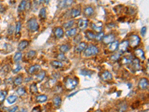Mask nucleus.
Instances as JSON below:
<instances>
[{
  "mask_svg": "<svg viewBox=\"0 0 149 112\" xmlns=\"http://www.w3.org/2000/svg\"><path fill=\"white\" fill-rule=\"evenodd\" d=\"M27 27L31 32H37L39 28L37 19L34 18V17L31 18L27 23Z\"/></svg>",
  "mask_w": 149,
  "mask_h": 112,
  "instance_id": "nucleus-1",
  "label": "nucleus"
},
{
  "mask_svg": "<svg viewBox=\"0 0 149 112\" xmlns=\"http://www.w3.org/2000/svg\"><path fill=\"white\" fill-rule=\"evenodd\" d=\"M98 52H99V50L95 46H94V45H90L85 49L84 55L86 57H91V56H94L95 55H97Z\"/></svg>",
  "mask_w": 149,
  "mask_h": 112,
  "instance_id": "nucleus-2",
  "label": "nucleus"
},
{
  "mask_svg": "<svg viewBox=\"0 0 149 112\" xmlns=\"http://www.w3.org/2000/svg\"><path fill=\"white\" fill-rule=\"evenodd\" d=\"M128 43H129V45L135 48L140 43V38L139 36H137L136 34H131L130 37H129V40H128Z\"/></svg>",
  "mask_w": 149,
  "mask_h": 112,
  "instance_id": "nucleus-3",
  "label": "nucleus"
},
{
  "mask_svg": "<svg viewBox=\"0 0 149 112\" xmlns=\"http://www.w3.org/2000/svg\"><path fill=\"white\" fill-rule=\"evenodd\" d=\"M78 81L76 79H67V80L66 81V84H65V86L66 88L69 90H72L73 89H75V87L78 85Z\"/></svg>",
  "mask_w": 149,
  "mask_h": 112,
  "instance_id": "nucleus-4",
  "label": "nucleus"
},
{
  "mask_svg": "<svg viewBox=\"0 0 149 112\" xmlns=\"http://www.w3.org/2000/svg\"><path fill=\"white\" fill-rule=\"evenodd\" d=\"M128 46H129V43H128V40H124L122 41L120 44H118V51L120 53H124L127 50L128 48Z\"/></svg>",
  "mask_w": 149,
  "mask_h": 112,
  "instance_id": "nucleus-5",
  "label": "nucleus"
},
{
  "mask_svg": "<svg viewBox=\"0 0 149 112\" xmlns=\"http://www.w3.org/2000/svg\"><path fill=\"white\" fill-rule=\"evenodd\" d=\"M139 87L142 90H146L148 88V80L146 78H142L139 81Z\"/></svg>",
  "mask_w": 149,
  "mask_h": 112,
  "instance_id": "nucleus-6",
  "label": "nucleus"
},
{
  "mask_svg": "<svg viewBox=\"0 0 149 112\" xmlns=\"http://www.w3.org/2000/svg\"><path fill=\"white\" fill-rule=\"evenodd\" d=\"M102 40H103V43L104 44H109V43H112L113 41L115 40V35L113 34H108V35L104 36Z\"/></svg>",
  "mask_w": 149,
  "mask_h": 112,
  "instance_id": "nucleus-7",
  "label": "nucleus"
},
{
  "mask_svg": "<svg viewBox=\"0 0 149 112\" xmlns=\"http://www.w3.org/2000/svg\"><path fill=\"white\" fill-rule=\"evenodd\" d=\"M88 23L89 21L87 20H85V19H80L78 22V27L81 30H84L85 29L87 25H88Z\"/></svg>",
  "mask_w": 149,
  "mask_h": 112,
  "instance_id": "nucleus-8",
  "label": "nucleus"
},
{
  "mask_svg": "<svg viewBox=\"0 0 149 112\" xmlns=\"http://www.w3.org/2000/svg\"><path fill=\"white\" fill-rule=\"evenodd\" d=\"M135 54V56L138 58V59H140L142 61H144L145 59V53L143 52L142 49H138L135 51L134 52Z\"/></svg>",
  "mask_w": 149,
  "mask_h": 112,
  "instance_id": "nucleus-9",
  "label": "nucleus"
},
{
  "mask_svg": "<svg viewBox=\"0 0 149 112\" xmlns=\"http://www.w3.org/2000/svg\"><path fill=\"white\" fill-rule=\"evenodd\" d=\"M94 13H95L94 8L90 7V6L85 8L84 11V16H88V17L93 16V15L94 14Z\"/></svg>",
  "mask_w": 149,
  "mask_h": 112,
  "instance_id": "nucleus-10",
  "label": "nucleus"
},
{
  "mask_svg": "<svg viewBox=\"0 0 149 112\" xmlns=\"http://www.w3.org/2000/svg\"><path fill=\"white\" fill-rule=\"evenodd\" d=\"M118 40H114L112 43H109V46H108V49L110 50V52H115L116 49H118Z\"/></svg>",
  "mask_w": 149,
  "mask_h": 112,
  "instance_id": "nucleus-11",
  "label": "nucleus"
},
{
  "mask_svg": "<svg viewBox=\"0 0 149 112\" xmlns=\"http://www.w3.org/2000/svg\"><path fill=\"white\" fill-rule=\"evenodd\" d=\"M101 77H102V80L105 81H110L113 79V76H112V74H111L110 72H108V71H105V72H103L102 74V76H101Z\"/></svg>",
  "mask_w": 149,
  "mask_h": 112,
  "instance_id": "nucleus-12",
  "label": "nucleus"
},
{
  "mask_svg": "<svg viewBox=\"0 0 149 112\" xmlns=\"http://www.w3.org/2000/svg\"><path fill=\"white\" fill-rule=\"evenodd\" d=\"M40 69H41V67L39 66V64H35V65H34V66H32V67L28 69V72L30 75H33V74H34L35 72H38Z\"/></svg>",
  "mask_w": 149,
  "mask_h": 112,
  "instance_id": "nucleus-13",
  "label": "nucleus"
},
{
  "mask_svg": "<svg viewBox=\"0 0 149 112\" xmlns=\"http://www.w3.org/2000/svg\"><path fill=\"white\" fill-rule=\"evenodd\" d=\"M86 47V43L85 42H81V43H79L76 46V47L75 49V52H82L83 50H84Z\"/></svg>",
  "mask_w": 149,
  "mask_h": 112,
  "instance_id": "nucleus-14",
  "label": "nucleus"
},
{
  "mask_svg": "<svg viewBox=\"0 0 149 112\" xmlns=\"http://www.w3.org/2000/svg\"><path fill=\"white\" fill-rule=\"evenodd\" d=\"M28 40H23L21 42H19V43L18 44V50L19 51H23L28 46Z\"/></svg>",
  "mask_w": 149,
  "mask_h": 112,
  "instance_id": "nucleus-15",
  "label": "nucleus"
},
{
  "mask_svg": "<svg viewBox=\"0 0 149 112\" xmlns=\"http://www.w3.org/2000/svg\"><path fill=\"white\" fill-rule=\"evenodd\" d=\"M55 35L56 36V38H61L64 34V32H63V29L61 27H57L55 29Z\"/></svg>",
  "mask_w": 149,
  "mask_h": 112,
  "instance_id": "nucleus-16",
  "label": "nucleus"
},
{
  "mask_svg": "<svg viewBox=\"0 0 149 112\" xmlns=\"http://www.w3.org/2000/svg\"><path fill=\"white\" fill-rule=\"evenodd\" d=\"M81 14V11L80 9H77V8H72L70 12V16L72 18H76L78 16H80V14Z\"/></svg>",
  "mask_w": 149,
  "mask_h": 112,
  "instance_id": "nucleus-17",
  "label": "nucleus"
},
{
  "mask_svg": "<svg viewBox=\"0 0 149 112\" xmlns=\"http://www.w3.org/2000/svg\"><path fill=\"white\" fill-rule=\"evenodd\" d=\"M62 102V100H61V97L59 96H55V98L53 99V105H55V107L56 108H58L61 106Z\"/></svg>",
  "mask_w": 149,
  "mask_h": 112,
  "instance_id": "nucleus-18",
  "label": "nucleus"
},
{
  "mask_svg": "<svg viewBox=\"0 0 149 112\" xmlns=\"http://www.w3.org/2000/svg\"><path fill=\"white\" fill-rule=\"evenodd\" d=\"M133 58L131 56H129V57H124L122 58V64H125V65H131L132 64V61H133Z\"/></svg>",
  "mask_w": 149,
  "mask_h": 112,
  "instance_id": "nucleus-19",
  "label": "nucleus"
},
{
  "mask_svg": "<svg viewBox=\"0 0 149 112\" xmlns=\"http://www.w3.org/2000/svg\"><path fill=\"white\" fill-rule=\"evenodd\" d=\"M77 34V29L76 28H72L70 29L69 30H67L66 32V35L69 38L70 37H73V36H75Z\"/></svg>",
  "mask_w": 149,
  "mask_h": 112,
  "instance_id": "nucleus-20",
  "label": "nucleus"
},
{
  "mask_svg": "<svg viewBox=\"0 0 149 112\" xmlns=\"http://www.w3.org/2000/svg\"><path fill=\"white\" fill-rule=\"evenodd\" d=\"M85 37L87 40H93L95 38V34H94V32L92 31H86L85 32Z\"/></svg>",
  "mask_w": 149,
  "mask_h": 112,
  "instance_id": "nucleus-21",
  "label": "nucleus"
},
{
  "mask_svg": "<svg viewBox=\"0 0 149 112\" xmlns=\"http://www.w3.org/2000/svg\"><path fill=\"white\" fill-rule=\"evenodd\" d=\"M25 7H26V0H22L18 6V8H17L18 12L20 13V12L24 11V10L25 9Z\"/></svg>",
  "mask_w": 149,
  "mask_h": 112,
  "instance_id": "nucleus-22",
  "label": "nucleus"
},
{
  "mask_svg": "<svg viewBox=\"0 0 149 112\" xmlns=\"http://www.w3.org/2000/svg\"><path fill=\"white\" fill-rule=\"evenodd\" d=\"M48 99V97L46 95H39L36 97V100L37 102L42 103V102H46Z\"/></svg>",
  "mask_w": 149,
  "mask_h": 112,
  "instance_id": "nucleus-23",
  "label": "nucleus"
},
{
  "mask_svg": "<svg viewBox=\"0 0 149 112\" xmlns=\"http://www.w3.org/2000/svg\"><path fill=\"white\" fill-rule=\"evenodd\" d=\"M132 65H133V67L134 70H140V61L138 59H133V61H132Z\"/></svg>",
  "mask_w": 149,
  "mask_h": 112,
  "instance_id": "nucleus-24",
  "label": "nucleus"
},
{
  "mask_svg": "<svg viewBox=\"0 0 149 112\" xmlns=\"http://www.w3.org/2000/svg\"><path fill=\"white\" fill-rule=\"evenodd\" d=\"M39 16L41 20H44L46 17V8H42L39 13Z\"/></svg>",
  "mask_w": 149,
  "mask_h": 112,
  "instance_id": "nucleus-25",
  "label": "nucleus"
},
{
  "mask_svg": "<svg viewBox=\"0 0 149 112\" xmlns=\"http://www.w3.org/2000/svg\"><path fill=\"white\" fill-rule=\"evenodd\" d=\"M51 64L53 67H55L56 69H58V68H61L63 67V64L60 62V61H52L51 62Z\"/></svg>",
  "mask_w": 149,
  "mask_h": 112,
  "instance_id": "nucleus-26",
  "label": "nucleus"
},
{
  "mask_svg": "<svg viewBox=\"0 0 149 112\" xmlns=\"http://www.w3.org/2000/svg\"><path fill=\"white\" fill-rule=\"evenodd\" d=\"M22 57H23V55H22V53L20 52H16V54L14 55V61L16 62V63L19 62L22 60Z\"/></svg>",
  "mask_w": 149,
  "mask_h": 112,
  "instance_id": "nucleus-27",
  "label": "nucleus"
},
{
  "mask_svg": "<svg viewBox=\"0 0 149 112\" xmlns=\"http://www.w3.org/2000/svg\"><path fill=\"white\" fill-rule=\"evenodd\" d=\"M7 101L9 104H14V102H16L17 101V96H14V95L9 96L7 99Z\"/></svg>",
  "mask_w": 149,
  "mask_h": 112,
  "instance_id": "nucleus-28",
  "label": "nucleus"
},
{
  "mask_svg": "<svg viewBox=\"0 0 149 112\" xmlns=\"http://www.w3.org/2000/svg\"><path fill=\"white\" fill-rule=\"evenodd\" d=\"M127 103H126L125 102H121L120 104L118 105V110L119 111H125L126 109H127Z\"/></svg>",
  "mask_w": 149,
  "mask_h": 112,
  "instance_id": "nucleus-29",
  "label": "nucleus"
},
{
  "mask_svg": "<svg viewBox=\"0 0 149 112\" xmlns=\"http://www.w3.org/2000/svg\"><path fill=\"white\" fill-rule=\"evenodd\" d=\"M23 81V78L22 76H17L16 79L14 81V84L16 85V86H18V85H20L22 84V82Z\"/></svg>",
  "mask_w": 149,
  "mask_h": 112,
  "instance_id": "nucleus-30",
  "label": "nucleus"
},
{
  "mask_svg": "<svg viewBox=\"0 0 149 112\" xmlns=\"http://www.w3.org/2000/svg\"><path fill=\"white\" fill-rule=\"evenodd\" d=\"M45 76H46V72L45 71H40V72L36 76V79L38 81H42L44 78H45Z\"/></svg>",
  "mask_w": 149,
  "mask_h": 112,
  "instance_id": "nucleus-31",
  "label": "nucleus"
},
{
  "mask_svg": "<svg viewBox=\"0 0 149 112\" xmlns=\"http://www.w3.org/2000/svg\"><path fill=\"white\" fill-rule=\"evenodd\" d=\"M59 49H60V52L61 53H66L70 49V46L69 45H62V46H61Z\"/></svg>",
  "mask_w": 149,
  "mask_h": 112,
  "instance_id": "nucleus-32",
  "label": "nucleus"
},
{
  "mask_svg": "<svg viewBox=\"0 0 149 112\" xmlns=\"http://www.w3.org/2000/svg\"><path fill=\"white\" fill-rule=\"evenodd\" d=\"M7 96V91L6 90H1L0 91V102L2 103Z\"/></svg>",
  "mask_w": 149,
  "mask_h": 112,
  "instance_id": "nucleus-33",
  "label": "nucleus"
},
{
  "mask_svg": "<svg viewBox=\"0 0 149 112\" xmlns=\"http://www.w3.org/2000/svg\"><path fill=\"white\" fill-rule=\"evenodd\" d=\"M30 91L32 94H37L38 93V88L36 85V83H33L30 86Z\"/></svg>",
  "mask_w": 149,
  "mask_h": 112,
  "instance_id": "nucleus-34",
  "label": "nucleus"
},
{
  "mask_svg": "<svg viewBox=\"0 0 149 112\" xmlns=\"http://www.w3.org/2000/svg\"><path fill=\"white\" fill-rule=\"evenodd\" d=\"M57 8L59 9H63L64 8H66V0H58L57 1Z\"/></svg>",
  "mask_w": 149,
  "mask_h": 112,
  "instance_id": "nucleus-35",
  "label": "nucleus"
},
{
  "mask_svg": "<svg viewBox=\"0 0 149 112\" xmlns=\"http://www.w3.org/2000/svg\"><path fill=\"white\" fill-rule=\"evenodd\" d=\"M25 93H26L25 89L23 87H19V88H18V89L16 90V94L19 96H24L25 94Z\"/></svg>",
  "mask_w": 149,
  "mask_h": 112,
  "instance_id": "nucleus-36",
  "label": "nucleus"
},
{
  "mask_svg": "<svg viewBox=\"0 0 149 112\" xmlns=\"http://www.w3.org/2000/svg\"><path fill=\"white\" fill-rule=\"evenodd\" d=\"M73 25H74V21H73V20H70V21H68V22L65 23L63 25V26L65 29H68L72 28V27L73 26Z\"/></svg>",
  "mask_w": 149,
  "mask_h": 112,
  "instance_id": "nucleus-37",
  "label": "nucleus"
},
{
  "mask_svg": "<svg viewBox=\"0 0 149 112\" xmlns=\"http://www.w3.org/2000/svg\"><path fill=\"white\" fill-rule=\"evenodd\" d=\"M36 55H37L36 52L34 51V50H32V51H29V52L26 54V58H28V59H32V58H34L36 56Z\"/></svg>",
  "mask_w": 149,
  "mask_h": 112,
  "instance_id": "nucleus-38",
  "label": "nucleus"
},
{
  "mask_svg": "<svg viewBox=\"0 0 149 112\" xmlns=\"http://www.w3.org/2000/svg\"><path fill=\"white\" fill-rule=\"evenodd\" d=\"M92 28L96 32H100L102 31V25H98V24H95V23H93L92 24Z\"/></svg>",
  "mask_w": 149,
  "mask_h": 112,
  "instance_id": "nucleus-39",
  "label": "nucleus"
},
{
  "mask_svg": "<svg viewBox=\"0 0 149 112\" xmlns=\"http://www.w3.org/2000/svg\"><path fill=\"white\" fill-rule=\"evenodd\" d=\"M104 32H98V34L95 35V39L97 40V41H102V39H103V38H104Z\"/></svg>",
  "mask_w": 149,
  "mask_h": 112,
  "instance_id": "nucleus-40",
  "label": "nucleus"
},
{
  "mask_svg": "<svg viewBox=\"0 0 149 112\" xmlns=\"http://www.w3.org/2000/svg\"><path fill=\"white\" fill-rule=\"evenodd\" d=\"M21 27H22L21 23L20 22H17L16 26H15V32H16V34H19V33L21 31Z\"/></svg>",
  "mask_w": 149,
  "mask_h": 112,
  "instance_id": "nucleus-41",
  "label": "nucleus"
},
{
  "mask_svg": "<svg viewBox=\"0 0 149 112\" xmlns=\"http://www.w3.org/2000/svg\"><path fill=\"white\" fill-rule=\"evenodd\" d=\"M10 69H11V67H10V66L9 65H5L4 67H2V73H5V74H6V73H8L10 71Z\"/></svg>",
  "mask_w": 149,
  "mask_h": 112,
  "instance_id": "nucleus-42",
  "label": "nucleus"
},
{
  "mask_svg": "<svg viewBox=\"0 0 149 112\" xmlns=\"http://www.w3.org/2000/svg\"><path fill=\"white\" fill-rule=\"evenodd\" d=\"M57 59L58 60H60V61H66V56L64 55V54L63 53H61V54H59L58 55H57Z\"/></svg>",
  "mask_w": 149,
  "mask_h": 112,
  "instance_id": "nucleus-43",
  "label": "nucleus"
},
{
  "mask_svg": "<svg viewBox=\"0 0 149 112\" xmlns=\"http://www.w3.org/2000/svg\"><path fill=\"white\" fill-rule=\"evenodd\" d=\"M119 58H120V55H119V54H114L113 55L111 56L110 58H111V60L116 61H118V60L119 59Z\"/></svg>",
  "mask_w": 149,
  "mask_h": 112,
  "instance_id": "nucleus-44",
  "label": "nucleus"
},
{
  "mask_svg": "<svg viewBox=\"0 0 149 112\" xmlns=\"http://www.w3.org/2000/svg\"><path fill=\"white\" fill-rule=\"evenodd\" d=\"M21 69H22V66L21 65H17L16 68H15L14 70H13V72L14 73H17V72H19L20 71Z\"/></svg>",
  "mask_w": 149,
  "mask_h": 112,
  "instance_id": "nucleus-45",
  "label": "nucleus"
},
{
  "mask_svg": "<svg viewBox=\"0 0 149 112\" xmlns=\"http://www.w3.org/2000/svg\"><path fill=\"white\" fill-rule=\"evenodd\" d=\"M146 32H147V27H145V26L142 27V28L141 29L142 36H145V34H146Z\"/></svg>",
  "mask_w": 149,
  "mask_h": 112,
  "instance_id": "nucleus-46",
  "label": "nucleus"
},
{
  "mask_svg": "<svg viewBox=\"0 0 149 112\" xmlns=\"http://www.w3.org/2000/svg\"><path fill=\"white\" fill-rule=\"evenodd\" d=\"M73 2H74V0H66V8L71 6L72 4L73 3Z\"/></svg>",
  "mask_w": 149,
  "mask_h": 112,
  "instance_id": "nucleus-47",
  "label": "nucleus"
},
{
  "mask_svg": "<svg viewBox=\"0 0 149 112\" xmlns=\"http://www.w3.org/2000/svg\"><path fill=\"white\" fill-rule=\"evenodd\" d=\"M81 39V34H78L76 38H75L74 42H75V43H79Z\"/></svg>",
  "mask_w": 149,
  "mask_h": 112,
  "instance_id": "nucleus-48",
  "label": "nucleus"
},
{
  "mask_svg": "<svg viewBox=\"0 0 149 112\" xmlns=\"http://www.w3.org/2000/svg\"><path fill=\"white\" fill-rule=\"evenodd\" d=\"M18 111V107H17V106H15V107H13L12 108L9 109V111H8L14 112V111Z\"/></svg>",
  "mask_w": 149,
  "mask_h": 112,
  "instance_id": "nucleus-49",
  "label": "nucleus"
},
{
  "mask_svg": "<svg viewBox=\"0 0 149 112\" xmlns=\"http://www.w3.org/2000/svg\"><path fill=\"white\" fill-rule=\"evenodd\" d=\"M34 3H35L37 5H39L42 3L43 0H34Z\"/></svg>",
  "mask_w": 149,
  "mask_h": 112,
  "instance_id": "nucleus-50",
  "label": "nucleus"
},
{
  "mask_svg": "<svg viewBox=\"0 0 149 112\" xmlns=\"http://www.w3.org/2000/svg\"><path fill=\"white\" fill-rule=\"evenodd\" d=\"M4 11H5V8H4V6H3L2 4H0V14L3 13Z\"/></svg>",
  "mask_w": 149,
  "mask_h": 112,
  "instance_id": "nucleus-51",
  "label": "nucleus"
},
{
  "mask_svg": "<svg viewBox=\"0 0 149 112\" xmlns=\"http://www.w3.org/2000/svg\"><path fill=\"white\" fill-rule=\"evenodd\" d=\"M15 2H16L15 0H9V2H10V3H11V5L14 4V3H15Z\"/></svg>",
  "mask_w": 149,
  "mask_h": 112,
  "instance_id": "nucleus-52",
  "label": "nucleus"
},
{
  "mask_svg": "<svg viewBox=\"0 0 149 112\" xmlns=\"http://www.w3.org/2000/svg\"><path fill=\"white\" fill-rule=\"evenodd\" d=\"M37 110H39V107H37V108H34V109H33V111H36Z\"/></svg>",
  "mask_w": 149,
  "mask_h": 112,
  "instance_id": "nucleus-53",
  "label": "nucleus"
},
{
  "mask_svg": "<svg viewBox=\"0 0 149 112\" xmlns=\"http://www.w3.org/2000/svg\"><path fill=\"white\" fill-rule=\"evenodd\" d=\"M44 1H45V2H46V3H48L50 0H44Z\"/></svg>",
  "mask_w": 149,
  "mask_h": 112,
  "instance_id": "nucleus-54",
  "label": "nucleus"
},
{
  "mask_svg": "<svg viewBox=\"0 0 149 112\" xmlns=\"http://www.w3.org/2000/svg\"><path fill=\"white\" fill-rule=\"evenodd\" d=\"M2 84V80H1V79H0V85Z\"/></svg>",
  "mask_w": 149,
  "mask_h": 112,
  "instance_id": "nucleus-55",
  "label": "nucleus"
}]
</instances>
